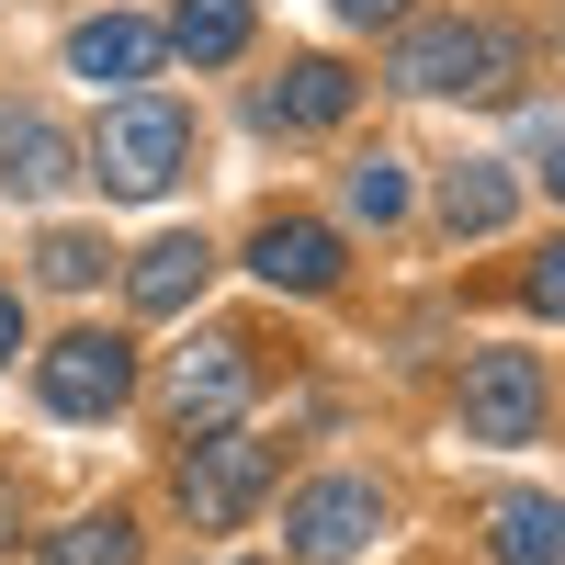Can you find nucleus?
I'll list each match as a JSON object with an SVG mask.
<instances>
[{"mask_svg":"<svg viewBox=\"0 0 565 565\" xmlns=\"http://www.w3.org/2000/svg\"><path fill=\"white\" fill-rule=\"evenodd\" d=\"M521 57H532V45L509 34V23H463V12H441V23H396L385 79H396V90H430V103H498V90L521 79Z\"/></svg>","mask_w":565,"mask_h":565,"instance_id":"nucleus-1","label":"nucleus"},{"mask_svg":"<svg viewBox=\"0 0 565 565\" xmlns=\"http://www.w3.org/2000/svg\"><path fill=\"white\" fill-rule=\"evenodd\" d=\"M79 159H90V181H103L114 204H159L170 181H181V159H193V114L159 103V90H125Z\"/></svg>","mask_w":565,"mask_h":565,"instance_id":"nucleus-2","label":"nucleus"},{"mask_svg":"<svg viewBox=\"0 0 565 565\" xmlns=\"http://www.w3.org/2000/svg\"><path fill=\"white\" fill-rule=\"evenodd\" d=\"M249 385H260V373H249V340H226V328H215V340H193V351L170 362L159 407H170L181 441H204V430H238V418H249Z\"/></svg>","mask_w":565,"mask_h":565,"instance_id":"nucleus-3","label":"nucleus"},{"mask_svg":"<svg viewBox=\"0 0 565 565\" xmlns=\"http://www.w3.org/2000/svg\"><path fill=\"white\" fill-rule=\"evenodd\" d=\"M260 487H271V441H249V430H204L181 452V509H193V532H238L260 509Z\"/></svg>","mask_w":565,"mask_h":565,"instance_id":"nucleus-4","label":"nucleus"},{"mask_svg":"<svg viewBox=\"0 0 565 565\" xmlns=\"http://www.w3.org/2000/svg\"><path fill=\"white\" fill-rule=\"evenodd\" d=\"M463 441H487V452L543 441V362L532 351H476L463 362Z\"/></svg>","mask_w":565,"mask_h":565,"instance_id":"nucleus-5","label":"nucleus"},{"mask_svg":"<svg viewBox=\"0 0 565 565\" xmlns=\"http://www.w3.org/2000/svg\"><path fill=\"white\" fill-rule=\"evenodd\" d=\"M34 385H45L57 418H114V407L136 396V351L114 340V328H68V340L34 362Z\"/></svg>","mask_w":565,"mask_h":565,"instance_id":"nucleus-6","label":"nucleus"},{"mask_svg":"<svg viewBox=\"0 0 565 565\" xmlns=\"http://www.w3.org/2000/svg\"><path fill=\"white\" fill-rule=\"evenodd\" d=\"M282 532H295L306 565H351L373 532H385V498H373V476H317V487H295Z\"/></svg>","mask_w":565,"mask_h":565,"instance_id":"nucleus-7","label":"nucleus"},{"mask_svg":"<svg viewBox=\"0 0 565 565\" xmlns=\"http://www.w3.org/2000/svg\"><path fill=\"white\" fill-rule=\"evenodd\" d=\"M249 271L271 282V295H328V282H340V226H317V215H260V226H249Z\"/></svg>","mask_w":565,"mask_h":565,"instance_id":"nucleus-8","label":"nucleus"},{"mask_svg":"<svg viewBox=\"0 0 565 565\" xmlns=\"http://www.w3.org/2000/svg\"><path fill=\"white\" fill-rule=\"evenodd\" d=\"M79 170H90V159H79V136H68L57 114H12V125H0V193H23V204H57Z\"/></svg>","mask_w":565,"mask_h":565,"instance_id":"nucleus-9","label":"nucleus"},{"mask_svg":"<svg viewBox=\"0 0 565 565\" xmlns=\"http://www.w3.org/2000/svg\"><path fill=\"white\" fill-rule=\"evenodd\" d=\"M170 57V23H136V12H90L79 34H68V68L90 79V90H136Z\"/></svg>","mask_w":565,"mask_h":565,"instance_id":"nucleus-10","label":"nucleus"},{"mask_svg":"<svg viewBox=\"0 0 565 565\" xmlns=\"http://www.w3.org/2000/svg\"><path fill=\"white\" fill-rule=\"evenodd\" d=\"M351 103H362V79H351L340 57H295V68L260 90V125H271V136H328Z\"/></svg>","mask_w":565,"mask_h":565,"instance_id":"nucleus-11","label":"nucleus"},{"mask_svg":"<svg viewBox=\"0 0 565 565\" xmlns=\"http://www.w3.org/2000/svg\"><path fill=\"white\" fill-rule=\"evenodd\" d=\"M487 554H498V565H565V498L509 487V498L487 509Z\"/></svg>","mask_w":565,"mask_h":565,"instance_id":"nucleus-12","label":"nucleus"},{"mask_svg":"<svg viewBox=\"0 0 565 565\" xmlns=\"http://www.w3.org/2000/svg\"><path fill=\"white\" fill-rule=\"evenodd\" d=\"M204 271H215V249H204V238H159V249H136L125 295H136V317H181V306L204 295Z\"/></svg>","mask_w":565,"mask_h":565,"instance_id":"nucleus-13","label":"nucleus"},{"mask_svg":"<svg viewBox=\"0 0 565 565\" xmlns=\"http://www.w3.org/2000/svg\"><path fill=\"white\" fill-rule=\"evenodd\" d=\"M509 204H521V181H509L498 159H463V170L441 181V226H452V238H498Z\"/></svg>","mask_w":565,"mask_h":565,"instance_id":"nucleus-14","label":"nucleus"},{"mask_svg":"<svg viewBox=\"0 0 565 565\" xmlns=\"http://www.w3.org/2000/svg\"><path fill=\"white\" fill-rule=\"evenodd\" d=\"M170 45H181L193 68H226V57L249 45V0H181V12H170Z\"/></svg>","mask_w":565,"mask_h":565,"instance_id":"nucleus-15","label":"nucleus"},{"mask_svg":"<svg viewBox=\"0 0 565 565\" xmlns=\"http://www.w3.org/2000/svg\"><path fill=\"white\" fill-rule=\"evenodd\" d=\"M340 204H351L362 226H396V215H407V159H385V148L351 159V170H340Z\"/></svg>","mask_w":565,"mask_h":565,"instance_id":"nucleus-16","label":"nucleus"},{"mask_svg":"<svg viewBox=\"0 0 565 565\" xmlns=\"http://www.w3.org/2000/svg\"><path fill=\"white\" fill-rule=\"evenodd\" d=\"M45 565H136V521H125V509H103V521L45 532Z\"/></svg>","mask_w":565,"mask_h":565,"instance_id":"nucleus-17","label":"nucleus"},{"mask_svg":"<svg viewBox=\"0 0 565 565\" xmlns=\"http://www.w3.org/2000/svg\"><path fill=\"white\" fill-rule=\"evenodd\" d=\"M103 238L90 226H45V249H34V282H57V295H79V282H103Z\"/></svg>","mask_w":565,"mask_h":565,"instance_id":"nucleus-18","label":"nucleus"},{"mask_svg":"<svg viewBox=\"0 0 565 565\" xmlns=\"http://www.w3.org/2000/svg\"><path fill=\"white\" fill-rule=\"evenodd\" d=\"M521 295H532V306H543V317H565V238H554V249H543V260H532V271H521Z\"/></svg>","mask_w":565,"mask_h":565,"instance_id":"nucleus-19","label":"nucleus"},{"mask_svg":"<svg viewBox=\"0 0 565 565\" xmlns=\"http://www.w3.org/2000/svg\"><path fill=\"white\" fill-rule=\"evenodd\" d=\"M340 23H407V0H340Z\"/></svg>","mask_w":565,"mask_h":565,"instance_id":"nucleus-20","label":"nucleus"},{"mask_svg":"<svg viewBox=\"0 0 565 565\" xmlns=\"http://www.w3.org/2000/svg\"><path fill=\"white\" fill-rule=\"evenodd\" d=\"M23 351V295H0V362Z\"/></svg>","mask_w":565,"mask_h":565,"instance_id":"nucleus-21","label":"nucleus"},{"mask_svg":"<svg viewBox=\"0 0 565 565\" xmlns=\"http://www.w3.org/2000/svg\"><path fill=\"white\" fill-rule=\"evenodd\" d=\"M543 181H554V204H565V136H554V159H543Z\"/></svg>","mask_w":565,"mask_h":565,"instance_id":"nucleus-22","label":"nucleus"},{"mask_svg":"<svg viewBox=\"0 0 565 565\" xmlns=\"http://www.w3.org/2000/svg\"><path fill=\"white\" fill-rule=\"evenodd\" d=\"M0 543H12V487H0Z\"/></svg>","mask_w":565,"mask_h":565,"instance_id":"nucleus-23","label":"nucleus"}]
</instances>
